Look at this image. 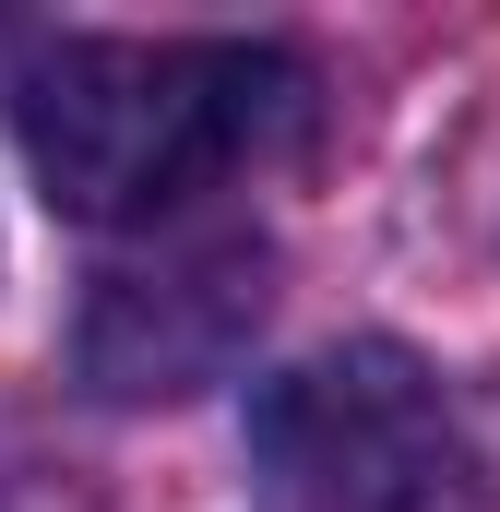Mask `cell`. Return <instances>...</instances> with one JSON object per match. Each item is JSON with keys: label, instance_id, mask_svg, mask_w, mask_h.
Listing matches in <instances>:
<instances>
[{"label": "cell", "instance_id": "obj_1", "mask_svg": "<svg viewBox=\"0 0 500 512\" xmlns=\"http://www.w3.org/2000/svg\"><path fill=\"white\" fill-rule=\"evenodd\" d=\"M274 120H298V60L239 36H60L12 96L36 191L84 227L179 215Z\"/></svg>", "mask_w": 500, "mask_h": 512}, {"label": "cell", "instance_id": "obj_2", "mask_svg": "<svg viewBox=\"0 0 500 512\" xmlns=\"http://www.w3.org/2000/svg\"><path fill=\"white\" fill-rule=\"evenodd\" d=\"M250 465L286 512H441L453 405L405 346H322L250 393Z\"/></svg>", "mask_w": 500, "mask_h": 512}, {"label": "cell", "instance_id": "obj_3", "mask_svg": "<svg viewBox=\"0 0 500 512\" xmlns=\"http://www.w3.org/2000/svg\"><path fill=\"white\" fill-rule=\"evenodd\" d=\"M262 322V251L250 239H191L167 262H120L84 310V370L96 393H191L239 358V334Z\"/></svg>", "mask_w": 500, "mask_h": 512}]
</instances>
